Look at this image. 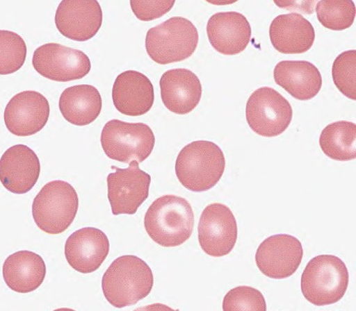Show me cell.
<instances>
[{"mask_svg": "<svg viewBox=\"0 0 356 311\" xmlns=\"http://www.w3.org/2000/svg\"><path fill=\"white\" fill-rule=\"evenodd\" d=\"M334 85L348 99L356 100V51H345L333 63Z\"/></svg>", "mask_w": 356, "mask_h": 311, "instance_id": "obj_27", "label": "cell"}, {"mask_svg": "<svg viewBox=\"0 0 356 311\" xmlns=\"http://www.w3.org/2000/svg\"><path fill=\"white\" fill-rule=\"evenodd\" d=\"M198 42L197 28L193 22L175 17L149 29L146 34L145 49L151 60L167 65L191 57Z\"/></svg>", "mask_w": 356, "mask_h": 311, "instance_id": "obj_5", "label": "cell"}, {"mask_svg": "<svg viewBox=\"0 0 356 311\" xmlns=\"http://www.w3.org/2000/svg\"><path fill=\"white\" fill-rule=\"evenodd\" d=\"M104 13L97 0H62L55 23L63 36L72 41L86 42L102 27Z\"/></svg>", "mask_w": 356, "mask_h": 311, "instance_id": "obj_13", "label": "cell"}, {"mask_svg": "<svg viewBox=\"0 0 356 311\" xmlns=\"http://www.w3.org/2000/svg\"><path fill=\"white\" fill-rule=\"evenodd\" d=\"M50 104L40 92L24 91L15 95L4 111V123L12 134L21 136L35 135L47 124Z\"/></svg>", "mask_w": 356, "mask_h": 311, "instance_id": "obj_14", "label": "cell"}, {"mask_svg": "<svg viewBox=\"0 0 356 311\" xmlns=\"http://www.w3.org/2000/svg\"><path fill=\"white\" fill-rule=\"evenodd\" d=\"M40 173V160L26 145H14L0 158V182L10 192L23 194L31 191Z\"/></svg>", "mask_w": 356, "mask_h": 311, "instance_id": "obj_16", "label": "cell"}, {"mask_svg": "<svg viewBox=\"0 0 356 311\" xmlns=\"http://www.w3.org/2000/svg\"><path fill=\"white\" fill-rule=\"evenodd\" d=\"M207 31L211 46L224 56H236L245 51L252 36L250 22L237 12L213 15L208 21Z\"/></svg>", "mask_w": 356, "mask_h": 311, "instance_id": "obj_17", "label": "cell"}, {"mask_svg": "<svg viewBox=\"0 0 356 311\" xmlns=\"http://www.w3.org/2000/svg\"><path fill=\"white\" fill-rule=\"evenodd\" d=\"M316 10L319 22L331 31H344L355 22L356 11L353 0H321Z\"/></svg>", "mask_w": 356, "mask_h": 311, "instance_id": "obj_25", "label": "cell"}, {"mask_svg": "<svg viewBox=\"0 0 356 311\" xmlns=\"http://www.w3.org/2000/svg\"><path fill=\"white\" fill-rule=\"evenodd\" d=\"M320 147L328 158L348 162L356 158V125L339 121L325 126L320 136Z\"/></svg>", "mask_w": 356, "mask_h": 311, "instance_id": "obj_24", "label": "cell"}, {"mask_svg": "<svg viewBox=\"0 0 356 311\" xmlns=\"http://www.w3.org/2000/svg\"><path fill=\"white\" fill-rule=\"evenodd\" d=\"M112 100L121 114L131 117L144 115L154 105V85L143 73L133 70L122 72L115 81Z\"/></svg>", "mask_w": 356, "mask_h": 311, "instance_id": "obj_18", "label": "cell"}, {"mask_svg": "<svg viewBox=\"0 0 356 311\" xmlns=\"http://www.w3.org/2000/svg\"><path fill=\"white\" fill-rule=\"evenodd\" d=\"M109 252L108 237L104 231L92 227L82 228L72 233L65 247L68 264L83 274L99 269Z\"/></svg>", "mask_w": 356, "mask_h": 311, "instance_id": "obj_15", "label": "cell"}, {"mask_svg": "<svg viewBox=\"0 0 356 311\" xmlns=\"http://www.w3.org/2000/svg\"><path fill=\"white\" fill-rule=\"evenodd\" d=\"M207 2L217 5V6H225V5H230L235 3L238 1V0H206Z\"/></svg>", "mask_w": 356, "mask_h": 311, "instance_id": "obj_31", "label": "cell"}, {"mask_svg": "<svg viewBox=\"0 0 356 311\" xmlns=\"http://www.w3.org/2000/svg\"><path fill=\"white\" fill-rule=\"evenodd\" d=\"M303 256V246L298 238L289 235H276L261 243L255 260L262 274L271 279L282 280L295 274Z\"/></svg>", "mask_w": 356, "mask_h": 311, "instance_id": "obj_12", "label": "cell"}, {"mask_svg": "<svg viewBox=\"0 0 356 311\" xmlns=\"http://www.w3.org/2000/svg\"><path fill=\"white\" fill-rule=\"evenodd\" d=\"M153 286L152 270L135 255L117 258L102 280L106 299L116 308L136 305L150 294Z\"/></svg>", "mask_w": 356, "mask_h": 311, "instance_id": "obj_1", "label": "cell"}, {"mask_svg": "<svg viewBox=\"0 0 356 311\" xmlns=\"http://www.w3.org/2000/svg\"><path fill=\"white\" fill-rule=\"evenodd\" d=\"M46 274V264L42 258L29 251L13 253L3 265L5 283L8 288L19 294L31 293L38 289L45 280Z\"/></svg>", "mask_w": 356, "mask_h": 311, "instance_id": "obj_22", "label": "cell"}, {"mask_svg": "<svg viewBox=\"0 0 356 311\" xmlns=\"http://www.w3.org/2000/svg\"><path fill=\"white\" fill-rule=\"evenodd\" d=\"M315 37L313 24L298 13L280 15L273 19L270 26L273 47L286 55H298L309 51Z\"/></svg>", "mask_w": 356, "mask_h": 311, "instance_id": "obj_20", "label": "cell"}, {"mask_svg": "<svg viewBox=\"0 0 356 311\" xmlns=\"http://www.w3.org/2000/svg\"><path fill=\"white\" fill-rule=\"evenodd\" d=\"M175 0H130L131 11L141 22H151L168 13Z\"/></svg>", "mask_w": 356, "mask_h": 311, "instance_id": "obj_29", "label": "cell"}, {"mask_svg": "<svg viewBox=\"0 0 356 311\" xmlns=\"http://www.w3.org/2000/svg\"><path fill=\"white\" fill-rule=\"evenodd\" d=\"M318 0H274L276 6L287 11L312 15L315 12Z\"/></svg>", "mask_w": 356, "mask_h": 311, "instance_id": "obj_30", "label": "cell"}, {"mask_svg": "<svg viewBox=\"0 0 356 311\" xmlns=\"http://www.w3.org/2000/svg\"><path fill=\"white\" fill-rule=\"evenodd\" d=\"M222 310L266 311L267 306L264 296L259 290L250 286H238L224 296Z\"/></svg>", "mask_w": 356, "mask_h": 311, "instance_id": "obj_28", "label": "cell"}, {"mask_svg": "<svg viewBox=\"0 0 356 311\" xmlns=\"http://www.w3.org/2000/svg\"><path fill=\"white\" fill-rule=\"evenodd\" d=\"M145 228L157 244L175 247L192 236L194 212L186 199L168 194L156 199L145 216Z\"/></svg>", "mask_w": 356, "mask_h": 311, "instance_id": "obj_2", "label": "cell"}, {"mask_svg": "<svg viewBox=\"0 0 356 311\" xmlns=\"http://www.w3.org/2000/svg\"><path fill=\"white\" fill-rule=\"evenodd\" d=\"M32 62L39 74L56 82L80 80L91 71V61L84 52L58 43L37 48Z\"/></svg>", "mask_w": 356, "mask_h": 311, "instance_id": "obj_9", "label": "cell"}, {"mask_svg": "<svg viewBox=\"0 0 356 311\" xmlns=\"http://www.w3.org/2000/svg\"><path fill=\"white\" fill-rule=\"evenodd\" d=\"M277 85L296 99H313L321 91L323 77L318 68L309 61H281L275 67Z\"/></svg>", "mask_w": 356, "mask_h": 311, "instance_id": "obj_21", "label": "cell"}, {"mask_svg": "<svg viewBox=\"0 0 356 311\" xmlns=\"http://www.w3.org/2000/svg\"><path fill=\"white\" fill-rule=\"evenodd\" d=\"M26 43L19 34L0 31V75L18 72L26 62Z\"/></svg>", "mask_w": 356, "mask_h": 311, "instance_id": "obj_26", "label": "cell"}, {"mask_svg": "<svg viewBox=\"0 0 356 311\" xmlns=\"http://www.w3.org/2000/svg\"><path fill=\"white\" fill-rule=\"evenodd\" d=\"M293 117L290 102L270 87L253 92L246 105V119L255 133L275 137L289 128Z\"/></svg>", "mask_w": 356, "mask_h": 311, "instance_id": "obj_8", "label": "cell"}, {"mask_svg": "<svg viewBox=\"0 0 356 311\" xmlns=\"http://www.w3.org/2000/svg\"><path fill=\"white\" fill-rule=\"evenodd\" d=\"M175 168L185 188L194 192H207L220 181L226 168L225 156L211 141H194L180 151Z\"/></svg>", "mask_w": 356, "mask_h": 311, "instance_id": "obj_3", "label": "cell"}, {"mask_svg": "<svg viewBox=\"0 0 356 311\" xmlns=\"http://www.w3.org/2000/svg\"><path fill=\"white\" fill-rule=\"evenodd\" d=\"M159 85L163 104L172 113L187 115L196 108L202 99L201 81L186 68L165 72Z\"/></svg>", "mask_w": 356, "mask_h": 311, "instance_id": "obj_19", "label": "cell"}, {"mask_svg": "<svg viewBox=\"0 0 356 311\" xmlns=\"http://www.w3.org/2000/svg\"><path fill=\"white\" fill-rule=\"evenodd\" d=\"M349 272L338 256H316L307 264L301 276V291L305 299L318 305L337 303L347 292Z\"/></svg>", "mask_w": 356, "mask_h": 311, "instance_id": "obj_4", "label": "cell"}, {"mask_svg": "<svg viewBox=\"0 0 356 311\" xmlns=\"http://www.w3.org/2000/svg\"><path fill=\"white\" fill-rule=\"evenodd\" d=\"M79 208V198L74 187L62 180L48 183L34 198L32 213L41 230L60 235L70 227Z\"/></svg>", "mask_w": 356, "mask_h": 311, "instance_id": "obj_6", "label": "cell"}, {"mask_svg": "<svg viewBox=\"0 0 356 311\" xmlns=\"http://www.w3.org/2000/svg\"><path fill=\"white\" fill-rule=\"evenodd\" d=\"M58 106L63 118L76 126H86L101 114L102 99L97 87L81 85L67 87L62 92Z\"/></svg>", "mask_w": 356, "mask_h": 311, "instance_id": "obj_23", "label": "cell"}, {"mask_svg": "<svg viewBox=\"0 0 356 311\" xmlns=\"http://www.w3.org/2000/svg\"><path fill=\"white\" fill-rule=\"evenodd\" d=\"M101 144L109 158L125 164L136 160L140 164L152 153L155 136L145 124L112 119L102 131Z\"/></svg>", "mask_w": 356, "mask_h": 311, "instance_id": "obj_7", "label": "cell"}, {"mask_svg": "<svg viewBox=\"0 0 356 311\" xmlns=\"http://www.w3.org/2000/svg\"><path fill=\"white\" fill-rule=\"evenodd\" d=\"M112 168L115 172L106 178L112 213L115 216L134 215L149 197L151 176L140 169L136 160L130 162L126 169Z\"/></svg>", "mask_w": 356, "mask_h": 311, "instance_id": "obj_10", "label": "cell"}, {"mask_svg": "<svg viewBox=\"0 0 356 311\" xmlns=\"http://www.w3.org/2000/svg\"><path fill=\"white\" fill-rule=\"evenodd\" d=\"M237 237V221L230 208L214 203L204 209L199 221L198 240L206 254L216 258L230 254Z\"/></svg>", "mask_w": 356, "mask_h": 311, "instance_id": "obj_11", "label": "cell"}]
</instances>
